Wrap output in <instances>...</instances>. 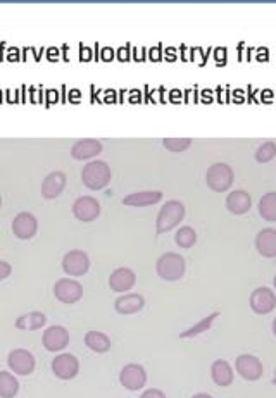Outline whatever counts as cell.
Listing matches in <instances>:
<instances>
[{
  "label": "cell",
  "instance_id": "20",
  "mask_svg": "<svg viewBox=\"0 0 276 398\" xmlns=\"http://www.w3.org/2000/svg\"><path fill=\"white\" fill-rule=\"evenodd\" d=\"M162 200V192L159 190H144V192H133L123 199V206L128 207H149L155 206Z\"/></svg>",
  "mask_w": 276,
  "mask_h": 398
},
{
  "label": "cell",
  "instance_id": "4",
  "mask_svg": "<svg viewBox=\"0 0 276 398\" xmlns=\"http://www.w3.org/2000/svg\"><path fill=\"white\" fill-rule=\"evenodd\" d=\"M235 179V173L231 166L225 162H214L209 166L208 173H205V183L212 192H226L231 188Z\"/></svg>",
  "mask_w": 276,
  "mask_h": 398
},
{
  "label": "cell",
  "instance_id": "8",
  "mask_svg": "<svg viewBox=\"0 0 276 398\" xmlns=\"http://www.w3.org/2000/svg\"><path fill=\"white\" fill-rule=\"evenodd\" d=\"M119 383L129 391H138L147 384V371L140 364H126L119 373Z\"/></svg>",
  "mask_w": 276,
  "mask_h": 398
},
{
  "label": "cell",
  "instance_id": "26",
  "mask_svg": "<svg viewBox=\"0 0 276 398\" xmlns=\"http://www.w3.org/2000/svg\"><path fill=\"white\" fill-rule=\"evenodd\" d=\"M259 214L266 221H276V192H268L259 200Z\"/></svg>",
  "mask_w": 276,
  "mask_h": 398
},
{
  "label": "cell",
  "instance_id": "6",
  "mask_svg": "<svg viewBox=\"0 0 276 398\" xmlns=\"http://www.w3.org/2000/svg\"><path fill=\"white\" fill-rule=\"evenodd\" d=\"M54 295L62 303H76L83 297V286L78 279L61 277L54 284Z\"/></svg>",
  "mask_w": 276,
  "mask_h": 398
},
{
  "label": "cell",
  "instance_id": "19",
  "mask_svg": "<svg viewBox=\"0 0 276 398\" xmlns=\"http://www.w3.org/2000/svg\"><path fill=\"white\" fill-rule=\"evenodd\" d=\"M145 299L140 293H123L121 297H118L114 302V309L118 314L123 316H129V314H136L138 310L144 309Z\"/></svg>",
  "mask_w": 276,
  "mask_h": 398
},
{
  "label": "cell",
  "instance_id": "9",
  "mask_svg": "<svg viewBox=\"0 0 276 398\" xmlns=\"http://www.w3.org/2000/svg\"><path fill=\"white\" fill-rule=\"evenodd\" d=\"M235 369L247 381H258L264 374V366H262L261 359L252 356V353H242V356H238L237 360H235Z\"/></svg>",
  "mask_w": 276,
  "mask_h": 398
},
{
  "label": "cell",
  "instance_id": "16",
  "mask_svg": "<svg viewBox=\"0 0 276 398\" xmlns=\"http://www.w3.org/2000/svg\"><path fill=\"white\" fill-rule=\"evenodd\" d=\"M66 183H68V178L62 171H52L51 175H47V178L42 182V195L49 200L58 199L64 192Z\"/></svg>",
  "mask_w": 276,
  "mask_h": 398
},
{
  "label": "cell",
  "instance_id": "21",
  "mask_svg": "<svg viewBox=\"0 0 276 398\" xmlns=\"http://www.w3.org/2000/svg\"><path fill=\"white\" fill-rule=\"evenodd\" d=\"M225 203L229 212L235 214V216H242V214L251 210L252 199L249 195V192H245V190H235V192L228 193Z\"/></svg>",
  "mask_w": 276,
  "mask_h": 398
},
{
  "label": "cell",
  "instance_id": "30",
  "mask_svg": "<svg viewBox=\"0 0 276 398\" xmlns=\"http://www.w3.org/2000/svg\"><path fill=\"white\" fill-rule=\"evenodd\" d=\"M276 157V143L275 142H264L255 150V160L261 164L269 162Z\"/></svg>",
  "mask_w": 276,
  "mask_h": 398
},
{
  "label": "cell",
  "instance_id": "27",
  "mask_svg": "<svg viewBox=\"0 0 276 398\" xmlns=\"http://www.w3.org/2000/svg\"><path fill=\"white\" fill-rule=\"evenodd\" d=\"M176 245L181 249H190L197 243V232L192 226H181L175 235Z\"/></svg>",
  "mask_w": 276,
  "mask_h": 398
},
{
  "label": "cell",
  "instance_id": "23",
  "mask_svg": "<svg viewBox=\"0 0 276 398\" xmlns=\"http://www.w3.org/2000/svg\"><path fill=\"white\" fill-rule=\"evenodd\" d=\"M85 345L95 353H105L111 350L112 343H111V338H109L105 333H102V331H97V329H90V331H86V334H85Z\"/></svg>",
  "mask_w": 276,
  "mask_h": 398
},
{
  "label": "cell",
  "instance_id": "11",
  "mask_svg": "<svg viewBox=\"0 0 276 398\" xmlns=\"http://www.w3.org/2000/svg\"><path fill=\"white\" fill-rule=\"evenodd\" d=\"M51 367L54 376H58L59 380L68 381L78 376L79 360L78 357L73 356V353H59L58 357H54Z\"/></svg>",
  "mask_w": 276,
  "mask_h": 398
},
{
  "label": "cell",
  "instance_id": "22",
  "mask_svg": "<svg viewBox=\"0 0 276 398\" xmlns=\"http://www.w3.org/2000/svg\"><path fill=\"white\" fill-rule=\"evenodd\" d=\"M211 377L218 386H223V388L229 386V384L234 383V380H235L234 367H231V364L225 359L214 360L211 366Z\"/></svg>",
  "mask_w": 276,
  "mask_h": 398
},
{
  "label": "cell",
  "instance_id": "17",
  "mask_svg": "<svg viewBox=\"0 0 276 398\" xmlns=\"http://www.w3.org/2000/svg\"><path fill=\"white\" fill-rule=\"evenodd\" d=\"M255 250L259 256L266 259H275L276 257V229L264 227L255 235Z\"/></svg>",
  "mask_w": 276,
  "mask_h": 398
},
{
  "label": "cell",
  "instance_id": "10",
  "mask_svg": "<svg viewBox=\"0 0 276 398\" xmlns=\"http://www.w3.org/2000/svg\"><path fill=\"white\" fill-rule=\"evenodd\" d=\"M73 214L81 223H92L101 216V203L95 197L83 195L78 197L73 203Z\"/></svg>",
  "mask_w": 276,
  "mask_h": 398
},
{
  "label": "cell",
  "instance_id": "3",
  "mask_svg": "<svg viewBox=\"0 0 276 398\" xmlns=\"http://www.w3.org/2000/svg\"><path fill=\"white\" fill-rule=\"evenodd\" d=\"M187 271V264L179 253L176 252H166L155 262V273L159 277L166 281H178L185 276Z\"/></svg>",
  "mask_w": 276,
  "mask_h": 398
},
{
  "label": "cell",
  "instance_id": "28",
  "mask_svg": "<svg viewBox=\"0 0 276 398\" xmlns=\"http://www.w3.org/2000/svg\"><path fill=\"white\" fill-rule=\"evenodd\" d=\"M218 316H219V312L209 314L208 317H204V319H202L201 323H197L195 326H192L190 329L183 331V333L179 334V336H181V338H194V336H199V334L205 333L208 329H211L212 323H214V321L218 319Z\"/></svg>",
  "mask_w": 276,
  "mask_h": 398
},
{
  "label": "cell",
  "instance_id": "18",
  "mask_svg": "<svg viewBox=\"0 0 276 398\" xmlns=\"http://www.w3.org/2000/svg\"><path fill=\"white\" fill-rule=\"evenodd\" d=\"M102 152V143L95 138H83L78 140L71 147V157L76 160L94 159Z\"/></svg>",
  "mask_w": 276,
  "mask_h": 398
},
{
  "label": "cell",
  "instance_id": "2",
  "mask_svg": "<svg viewBox=\"0 0 276 398\" xmlns=\"http://www.w3.org/2000/svg\"><path fill=\"white\" fill-rule=\"evenodd\" d=\"M183 217H185V206L179 200H168L158 214V219H155V233L162 235V233L171 232L176 226H179Z\"/></svg>",
  "mask_w": 276,
  "mask_h": 398
},
{
  "label": "cell",
  "instance_id": "13",
  "mask_svg": "<svg viewBox=\"0 0 276 398\" xmlns=\"http://www.w3.org/2000/svg\"><path fill=\"white\" fill-rule=\"evenodd\" d=\"M251 309L254 310L259 316H264V314L273 312L276 309V293L271 288H266V286H259L254 292L251 293Z\"/></svg>",
  "mask_w": 276,
  "mask_h": 398
},
{
  "label": "cell",
  "instance_id": "32",
  "mask_svg": "<svg viewBox=\"0 0 276 398\" xmlns=\"http://www.w3.org/2000/svg\"><path fill=\"white\" fill-rule=\"evenodd\" d=\"M12 274V266L8 262V260H0V281L5 279Z\"/></svg>",
  "mask_w": 276,
  "mask_h": 398
},
{
  "label": "cell",
  "instance_id": "29",
  "mask_svg": "<svg viewBox=\"0 0 276 398\" xmlns=\"http://www.w3.org/2000/svg\"><path fill=\"white\" fill-rule=\"evenodd\" d=\"M162 145L169 152H185V150L190 149L192 138H187V136H169V138L162 140Z\"/></svg>",
  "mask_w": 276,
  "mask_h": 398
},
{
  "label": "cell",
  "instance_id": "15",
  "mask_svg": "<svg viewBox=\"0 0 276 398\" xmlns=\"http://www.w3.org/2000/svg\"><path fill=\"white\" fill-rule=\"evenodd\" d=\"M136 274L129 267H118L109 276V288L116 293H126L135 286Z\"/></svg>",
  "mask_w": 276,
  "mask_h": 398
},
{
  "label": "cell",
  "instance_id": "33",
  "mask_svg": "<svg viewBox=\"0 0 276 398\" xmlns=\"http://www.w3.org/2000/svg\"><path fill=\"white\" fill-rule=\"evenodd\" d=\"M192 398H214V397H212V395H209V393H195Z\"/></svg>",
  "mask_w": 276,
  "mask_h": 398
},
{
  "label": "cell",
  "instance_id": "34",
  "mask_svg": "<svg viewBox=\"0 0 276 398\" xmlns=\"http://www.w3.org/2000/svg\"><path fill=\"white\" fill-rule=\"evenodd\" d=\"M273 334H275V336H276V317H275V319H273Z\"/></svg>",
  "mask_w": 276,
  "mask_h": 398
},
{
  "label": "cell",
  "instance_id": "36",
  "mask_svg": "<svg viewBox=\"0 0 276 398\" xmlns=\"http://www.w3.org/2000/svg\"><path fill=\"white\" fill-rule=\"evenodd\" d=\"M0 209H2V197H0Z\"/></svg>",
  "mask_w": 276,
  "mask_h": 398
},
{
  "label": "cell",
  "instance_id": "7",
  "mask_svg": "<svg viewBox=\"0 0 276 398\" xmlns=\"http://www.w3.org/2000/svg\"><path fill=\"white\" fill-rule=\"evenodd\" d=\"M8 366L18 376H29L35 371L36 360L29 350L26 349H14L9 352Z\"/></svg>",
  "mask_w": 276,
  "mask_h": 398
},
{
  "label": "cell",
  "instance_id": "5",
  "mask_svg": "<svg viewBox=\"0 0 276 398\" xmlns=\"http://www.w3.org/2000/svg\"><path fill=\"white\" fill-rule=\"evenodd\" d=\"M90 269V257L88 253L83 250H69L62 257V271L68 274L69 277H79L85 276Z\"/></svg>",
  "mask_w": 276,
  "mask_h": 398
},
{
  "label": "cell",
  "instance_id": "24",
  "mask_svg": "<svg viewBox=\"0 0 276 398\" xmlns=\"http://www.w3.org/2000/svg\"><path fill=\"white\" fill-rule=\"evenodd\" d=\"M47 324V316L38 310H33V312L23 314L16 319V327L23 331H36L42 329L43 326Z\"/></svg>",
  "mask_w": 276,
  "mask_h": 398
},
{
  "label": "cell",
  "instance_id": "1",
  "mask_svg": "<svg viewBox=\"0 0 276 398\" xmlns=\"http://www.w3.org/2000/svg\"><path fill=\"white\" fill-rule=\"evenodd\" d=\"M112 178L111 167L104 160H92L81 169V182L88 190H102Z\"/></svg>",
  "mask_w": 276,
  "mask_h": 398
},
{
  "label": "cell",
  "instance_id": "35",
  "mask_svg": "<svg viewBox=\"0 0 276 398\" xmlns=\"http://www.w3.org/2000/svg\"><path fill=\"white\" fill-rule=\"evenodd\" d=\"M273 286H275V290H276V276L273 277Z\"/></svg>",
  "mask_w": 276,
  "mask_h": 398
},
{
  "label": "cell",
  "instance_id": "25",
  "mask_svg": "<svg viewBox=\"0 0 276 398\" xmlns=\"http://www.w3.org/2000/svg\"><path fill=\"white\" fill-rule=\"evenodd\" d=\"M19 393V381L9 371H0V398H14Z\"/></svg>",
  "mask_w": 276,
  "mask_h": 398
},
{
  "label": "cell",
  "instance_id": "12",
  "mask_svg": "<svg viewBox=\"0 0 276 398\" xmlns=\"http://www.w3.org/2000/svg\"><path fill=\"white\" fill-rule=\"evenodd\" d=\"M42 343L49 352H61L69 345V331L61 324L49 326L47 329L43 331Z\"/></svg>",
  "mask_w": 276,
  "mask_h": 398
},
{
  "label": "cell",
  "instance_id": "31",
  "mask_svg": "<svg viewBox=\"0 0 276 398\" xmlns=\"http://www.w3.org/2000/svg\"><path fill=\"white\" fill-rule=\"evenodd\" d=\"M140 398H168V397H166L164 391L159 390V388H149V390H145L144 393H142Z\"/></svg>",
  "mask_w": 276,
  "mask_h": 398
},
{
  "label": "cell",
  "instance_id": "14",
  "mask_svg": "<svg viewBox=\"0 0 276 398\" xmlns=\"http://www.w3.org/2000/svg\"><path fill=\"white\" fill-rule=\"evenodd\" d=\"M12 233L19 240H32L38 232V221L32 212H19L12 219Z\"/></svg>",
  "mask_w": 276,
  "mask_h": 398
}]
</instances>
